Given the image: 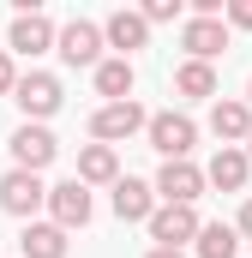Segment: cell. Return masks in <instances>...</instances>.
<instances>
[{"mask_svg":"<svg viewBox=\"0 0 252 258\" xmlns=\"http://www.w3.org/2000/svg\"><path fill=\"white\" fill-rule=\"evenodd\" d=\"M234 234H240V240H252V198L240 204V216H234Z\"/></svg>","mask_w":252,"mask_h":258,"instance_id":"cb8c5ba5","label":"cell"},{"mask_svg":"<svg viewBox=\"0 0 252 258\" xmlns=\"http://www.w3.org/2000/svg\"><path fill=\"white\" fill-rule=\"evenodd\" d=\"M174 96H180V102H216V96H222L216 66H204V60H180V66H174Z\"/></svg>","mask_w":252,"mask_h":258,"instance_id":"e0dca14e","label":"cell"},{"mask_svg":"<svg viewBox=\"0 0 252 258\" xmlns=\"http://www.w3.org/2000/svg\"><path fill=\"white\" fill-rule=\"evenodd\" d=\"M42 210H48V222H54V228L72 234V228H84V222L96 216V198H90V186H78V180H54Z\"/></svg>","mask_w":252,"mask_h":258,"instance_id":"9c48e42d","label":"cell"},{"mask_svg":"<svg viewBox=\"0 0 252 258\" xmlns=\"http://www.w3.org/2000/svg\"><path fill=\"white\" fill-rule=\"evenodd\" d=\"M192 252H198V258H240V234H234V222H204L198 240H192Z\"/></svg>","mask_w":252,"mask_h":258,"instance_id":"ffe728a7","label":"cell"},{"mask_svg":"<svg viewBox=\"0 0 252 258\" xmlns=\"http://www.w3.org/2000/svg\"><path fill=\"white\" fill-rule=\"evenodd\" d=\"M54 18L48 12H12V30H6V54L12 60H42V54H54Z\"/></svg>","mask_w":252,"mask_h":258,"instance_id":"3957f363","label":"cell"},{"mask_svg":"<svg viewBox=\"0 0 252 258\" xmlns=\"http://www.w3.org/2000/svg\"><path fill=\"white\" fill-rule=\"evenodd\" d=\"M210 132H216V144H246L252 108L240 96H216V102H210Z\"/></svg>","mask_w":252,"mask_h":258,"instance_id":"ac0fdd59","label":"cell"},{"mask_svg":"<svg viewBox=\"0 0 252 258\" xmlns=\"http://www.w3.org/2000/svg\"><path fill=\"white\" fill-rule=\"evenodd\" d=\"M222 24L228 30H252V0H222Z\"/></svg>","mask_w":252,"mask_h":258,"instance_id":"7402d4cb","label":"cell"},{"mask_svg":"<svg viewBox=\"0 0 252 258\" xmlns=\"http://www.w3.org/2000/svg\"><path fill=\"white\" fill-rule=\"evenodd\" d=\"M150 192H156V204H198L210 186H204V168L198 162H162L156 180H150Z\"/></svg>","mask_w":252,"mask_h":258,"instance_id":"ba28073f","label":"cell"},{"mask_svg":"<svg viewBox=\"0 0 252 258\" xmlns=\"http://www.w3.org/2000/svg\"><path fill=\"white\" fill-rule=\"evenodd\" d=\"M144 138H150V150H156L162 162H192V150H198V120L180 114V108H162V114L144 120Z\"/></svg>","mask_w":252,"mask_h":258,"instance_id":"7a4b0ae2","label":"cell"},{"mask_svg":"<svg viewBox=\"0 0 252 258\" xmlns=\"http://www.w3.org/2000/svg\"><path fill=\"white\" fill-rule=\"evenodd\" d=\"M108 204H114V216H120V222H150V210H156V192H150V180H138V174H120V180L108 186Z\"/></svg>","mask_w":252,"mask_h":258,"instance_id":"5bb4252c","label":"cell"},{"mask_svg":"<svg viewBox=\"0 0 252 258\" xmlns=\"http://www.w3.org/2000/svg\"><path fill=\"white\" fill-rule=\"evenodd\" d=\"M144 120H150V108L132 96V102H102L96 114H90V144H126V138H138L144 132Z\"/></svg>","mask_w":252,"mask_h":258,"instance_id":"277c9868","label":"cell"},{"mask_svg":"<svg viewBox=\"0 0 252 258\" xmlns=\"http://www.w3.org/2000/svg\"><path fill=\"white\" fill-rule=\"evenodd\" d=\"M12 84H18V60L0 48V96H12Z\"/></svg>","mask_w":252,"mask_h":258,"instance_id":"603a6c76","label":"cell"},{"mask_svg":"<svg viewBox=\"0 0 252 258\" xmlns=\"http://www.w3.org/2000/svg\"><path fill=\"white\" fill-rule=\"evenodd\" d=\"M228 42H234V30H228L222 18H180V48H186V60L216 66V54H228Z\"/></svg>","mask_w":252,"mask_h":258,"instance_id":"8fae6325","label":"cell"},{"mask_svg":"<svg viewBox=\"0 0 252 258\" xmlns=\"http://www.w3.org/2000/svg\"><path fill=\"white\" fill-rule=\"evenodd\" d=\"M78 186H114L120 180V150H108V144H78V174H72Z\"/></svg>","mask_w":252,"mask_h":258,"instance_id":"9a60e30c","label":"cell"},{"mask_svg":"<svg viewBox=\"0 0 252 258\" xmlns=\"http://www.w3.org/2000/svg\"><path fill=\"white\" fill-rule=\"evenodd\" d=\"M12 102H18V114H24V120L48 126V120L66 108V84H60V72H42V66L18 72V84H12Z\"/></svg>","mask_w":252,"mask_h":258,"instance_id":"6da1fadb","label":"cell"},{"mask_svg":"<svg viewBox=\"0 0 252 258\" xmlns=\"http://www.w3.org/2000/svg\"><path fill=\"white\" fill-rule=\"evenodd\" d=\"M240 150H246V162H252V132H246V144H240Z\"/></svg>","mask_w":252,"mask_h":258,"instance_id":"484cf974","label":"cell"},{"mask_svg":"<svg viewBox=\"0 0 252 258\" xmlns=\"http://www.w3.org/2000/svg\"><path fill=\"white\" fill-rule=\"evenodd\" d=\"M54 54L66 66H102V24L96 18H66L60 30H54Z\"/></svg>","mask_w":252,"mask_h":258,"instance_id":"52a82bcc","label":"cell"},{"mask_svg":"<svg viewBox=\"0 0 252 258\" xmlns=\"http://www.w3.org/2000/svg\"><path fill=\"white\" fill-rule=\"evenodd\" d=\"M144 258H186V252H168V246H150Z\"/></svg>","mask_w":252,"mask_h":258,"instance_id":"d4e9b609","label":"cell"},{"mask_svg":"<svg viewBox=\"0 0 252 258\" xmlns=\"http://www.w3.org/2000/svg\"><path fill=\"white\" fill-rule=\"evenodd\" d=\"M102 48H114L120 60H132L138 48H150V24L138 18V6H120L102 18Z\"/></svg>","mask_w":252,"mask_h":258,"instance_id":"7c38bea8","label":"cell"},{"mask_svg":"<svg viewBox=\"0 0 252 258\" xmlns=\"http://www.w3.org/2000/svg\"><path fill=\"white\" fill-rule=\"evenodd\" d=\"M90 78H96V96H102V102H132V90H138V72H132V60H120V54H102V66H96Z\"/></svg>","mask_w":252,"mask_h":258,"instance_id":"d6986e66","label":"cell"},{"mask_svg":"<svg viewBox=\"0 0 252 258\" xmlns=\"http://www.w3.org/2000/svg\"><path fill=\"white\" fill-rule=\"evenodd\" d=\"M138 18L156 30V24H180V18H186V6H180V0H144V6H138Z\"/></svg>","mask_w":252,"mask_h":258,"instance_id":"44dd1931","label":"cell"},{"mask_svg":"<svg viewBox=\"0 0 252 258\" xmlns=\"http://www.w3.org/2000/svg\"><path fill=\"white\" fill-rule=\"evenodd\" d=\"M198 168H204V186H216V192H246V180H252V162L240 144H216V156L198 162Z\"/></svg>","mask_w":252,"mask_h":258,"instance_id":"4fadbf2b","label":"cell"},{"mask_svg":"<svg viewBox=\"0 0 252 258\" xmlns=\"http://www.w3.org/2000/svg\"><path fill=\"white\" fill-rule=\"evenodd\" d=\"M42 204H48V180H42V174H24V168H6V174H0V210H6V216L36 222Z\"/></svg>","mask_w":252,"mask_h":258,"instance_id":"8992f818","label":"cell"},{"mask_svg":"<svg viewBox=\"0 0 252 258\" xmlns=\"http://www.w3.org/2000/svg\"><path fill=\"white\" fill-rule=\"evenodd\" d=\"M72 252V234L54 228L48 216H36V222H24V234H18V258H66Z\"/></svg>","mask_w":252,"mask_h":258,"instance_id":"2e32d148","label":"cell"},{"mask_svg":"<svg viewBox=\"0 0 252 258\" xmlns=\"http://www.w3.org/2000/svg\"><path fill=\"white\" fill-rule=\"evenodd\" d=\"M6 150H12V168H24V174H42V168L60 156V138H54L48 126H36V120H24V126L12 132V144H6Z\"/></svg>","mask_w":252,"mask_h":258,"instance_id":"30bf717a","label":"cell"},{"mask_svg":"<svg viewBox=\"0 0 252 258\" xmlns=\"http://www.w3.org/2000/svg\"><path fill=\"white\" fill-rule=\"evenodd\" d=\"M144 228H150V240H156V246L186 252L192 240H198V228H204V216H198V204H156Z\"/></svg>","mask_w":252,"mask_h":258,"instance_id":"5b68a950","label":"cell"},{"mask_svg":"<svg viewBox=\"0 0 252 258\" xmlns=\"http://www.w3.org/2000/svg\"><path fill=\"white\" fill-rule=\"evenodd\" d=\"M240 102H246V108H252V78H246V96H240Z\"/></svg>","mask_w":252,"mask_h":258,"instance_id":"4316f807","label":"cell"}]
</instances>
